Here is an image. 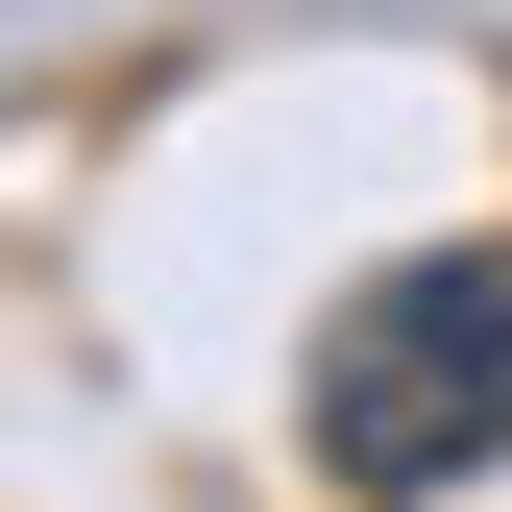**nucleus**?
Segmentation results:
<instances>
[{
  "label": "nucleus",
  "instance_id": "obj_1",
  "mask_svg": "<svg viewBox=\"0 0 512 512\" xmlns=\"http://www.w3.org/2000/svg\"><path fill=\"white\" fill-rule=\"evenodd\" d=\"M512 439V244H415L317 317V464L342 488H464Z\"/></svg>",
  "mask_w": 512,
  "mask_h": 512
}]
</instances>
